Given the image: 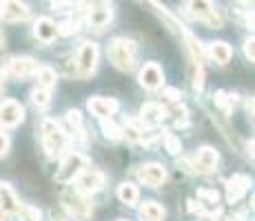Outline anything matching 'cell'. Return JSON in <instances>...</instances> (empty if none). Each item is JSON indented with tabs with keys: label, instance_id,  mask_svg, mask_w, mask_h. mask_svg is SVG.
Here are the masks:
<instances>
[{
	"label": "cell",
	"instance_id": "7402d4cb",
	"mask_svg": "<svg viewBox=\"0 0 255 221\" xmlns=\"http://www.w3.org/2000/svg\"><path fill=\"white\" fill-rule=\"evenodd\" d=\"M118 199L122 201L125 206H135L140 201V190L135 184H129V181H125V184L118 186Z\"/></svg>",
	"mask_w": 255,
	"mask_h": 221
},
{
	"label": "cell",
	"instance_id": "6da1fadb",
	"mask_svg": "<svg viewBox=\"0 0 255 221\" xmlns=\"http://www.w3.org/2000/svg\"><path fill=\"white\" fill-rule=\"evenodd\" d=\"M109 60L118 71H133L135 62H138V44L129 38H114L109 42Z\"/></svg>",
	"mask_w": 255,
	"mask_h": 221
},
{
	"label": "cell",
	"instance_id": "d6986e66",
	"mask_svg": "<svg viewBox=\"0 0 255 221\" xmlns=\"http://www.w3.org/2000/svg\"><path fill=\"white\" fill-rule=\"evenodd\" d=\"M140 117L144 124H160V122L166 117V109L158 102H146L140 109Z\"/></svg>",
	"mask_w": 255,
	"mask_h": 221
},
{
	"label": "cell",
	"instance_id": "8d00e7d4",
	"mask_svg": "<svg viewBox=\"0 0 255 221\" xmlns=\"http://www.w3.org/2000/svg\"><path fill=\"white\" fill-rule=\"evenodd\" d=\"M9 146H11V140H9V135L0 131V155H7L9 153Z\"/></svg>",
	"mask_w": 255,
	"mask_h": 221
},
{
	"label": "cell",
	"instance_id": "30bf717a",
	"mask_svg": "<svg viewBox=\"0 0 255 221\" xmlns=\"http://www.w3.org/2000/svg\"><path fill=\"white\" fill-rule=\"evenodd\" d=\"M138 179L142 181L144 186H151V188H158V186H162L164 184V179H166V170H164V166H160V164H142L140 168H138Z\"/></svg>",
	"mask_w": 255,
	"mask_h": 221
},
{
	"label": "cell",
	"instance_id": "4dcf8cb0",
	"mask_svg": "<svg viewBox=\"0 0 255 221\" xmlns=\"http://www.w3.org/2000/svg\"><path fill=\"white\" fill-rule=\"evenodd\" d=\"M213 100H215V104H218L220 109H224V111H229V109L233 106L231 100H229V93H227V91H215Z\"/></svg>",
	"mask_w": 255,
	"mask_h": 221
},
{
	"label": "cell",
	"instance_id": "bcb514c9",
	"mask_svg": "<svg viewBox=\"0 0 255 221\" xmlns=\"http://www.w3.org/2000/svg\"><path fill=\"white\" fill-rule=\"evenodd\" d=\"M242 2H247V0H242Z\"/></svg>",
	"mask_w": 255,
	"mask_h": 221
},
{
	"label": "cell",
	"instance_id": "8992f818",
	"mask_svg": "<svg viewBox=\"0 0 255 221\" xmlns=\"http://www.w3.org/2000/svg\"><path fill=\"white\" fill-rule=\"evenodd\" d=\"M24 120V106L16 100H4L0 104V126L4 129H16Z\"/></svg>",
	"mask_w": 255,
	"mask_h": 221
},
{
	"label": "cell",
	"instance_id": "9c48e42d",
	"mask_svg": "<svg viewBox=\"0 0 255 221\" xmlns=\"http://www.w3.org/2000/svg\"><path fill=\"white\" fill-rule=\"evenodd\" d=\"M29 7L22 0H2L0 2V16L7 22H22L29 18Z\"/></svg>",
	"mask_w": 255,
	"mask_h": 221
},
{
	"label": "cell",
	"instance_id": "d4e9b609",
	"mask_svg": "<svg viewBox=\"0 0 255 221\" xmlns=\"http://www.w3.org/2000/svg\"><path fill=\"white\" fill-rule=\"evenodd\" d=\"M162 144H164V148L169 150L171 155L182 153V142H180V137H175L171 131H162Z\"/></svg>",
	"mask_w": 255,
	"mask_h": 221
},
{
	"label": "cell",
	"instance_id": "ac0fdd59",
	"mask_svg": "<svg viewBox=\"0 0 255 221\" xmlns=\"http://www.w3.org/2000/svg\"><path fill=\"white\" fill-rule=\"evenodd\" d=\"M111 18H114V11H111L109 7H93L89 13H87V24H89L91 29H105L107 24L111 22Z\"/></svg>",
	"mask_w": 255,
	"mask_h": 221
},
{
	"label": "cell",
	"instance_id": "74e56055",
	"mask_svg": "<svg viewBox=\"0 0 255 221\" xmlns=\"http://www.w3.org/2000/svg\"><path fill=\"white\" fill-rule=\"evenodd\" d=\"M253 38H249L247 42H244V56H247L249 62H255V51H253Z\"/></svg>",
	"mask_w": 255,
	"mask_h": 221
},
{
	"label": "cell",
	"instance_id": "9a60e30c",
	"mask_svg": "<svg viewBox=\"0 0 255 221\" xmlns=\"http://www.w3.org/2000/svg\"><path fill=\"white\" fill-rule=\"evenodd\" d=\"M22 208L20 199L16 197V193H13V188L9 184H4V181H0V210H2L4 215H18Z\"/></svg>",
	"mask_w": 255,
	"mask_h": 221
},
{
	"label": "cell",
	"instance_id": "b9f144b4",
	"mask_svg": "<svg viewBox=\"0 0 255 221\" xmlns=\"http://www.w3.org/2000/svg\"><path fill=\"white\" fill-rule=\"evenodd\" d=\"M0 221H4V213H2V210H0Z\"/></svg>",
	"mask_w": 255,
	"mask_h": 221
},
{
	"label": "cell",
	"instance_id": "60d3db41",
	"mask_svg": "<svg viewBox=\"0 0 255 221\" xmlns=\"http://www.w3.org/2000/svg\"><path fill=\"white\" fill-rule=\"evenodd\" d=\"M4 47V36H2V31H0V49Z\"/></svg>",
	"mask_w": 255,
	"mask_h": 221
},
{
	"label": "cell",
	"instance_id": "5b68a950",
	"mask_svg": "<svg viewBox=\"0 0 255 221\" xmlns=\"http://www.w3.org/2000/svg\"><path fill=\"white\" fill-rule=\"evenodd\" d=\"M87 166H89V159H87L82 153H69L65 157V161H62L56 179L58 181H73L78 175L82 173V170L87 168Z\"/></svg>",
	"mask_w": 255,
	"mask_h": 221
},
{
	"label": "cell",
	"instance_id": "3957f363",
	"mask_svg": "<svg viewBox=\"0 0 255 221\" xmlns=\"http://www.w3.org/2000/svg\"><path fill=\"white\" fill-rule=\"evenodd\" d=\"M98 58H100V49H98V44L91 42V40H85L80 47H78L71 73L76 77H89L91 73L98 69Z\"/></svg>",
	"mask_w": 255,
	"mask_h": 221
},
{
	"label": "cell",
	"instance_id": "4fadbf2b",
	"mask_svg": "<svg viewBox=\"0 0 255 221\" xmlns=\"http://www.w3.org/2000/svg\"><path fill=\"white\" fill-rule=\"evenodd\" d=\"M38 71V62L29 56H16L9 60V73L13 77H31Z\"/></svg>",
	"mask_w": 255,
	"mask_h": 221
},
{
	"label": "cell",
	"instance_id": "484cf974",
	"mask_svg": "<svg viewBox=\"0 0 255 221\" xmlns=\"http://www.w3.org/2000/svg\"><path fill=\"white\" fill-rule=\"evenodd\" d=\"M142 135H144V129H140L135 122H129V124L122 129V137H125L127 142H131V144H140Z\"/></svg>",
	"mask_w": 255,
	"mask_h": 221
},
{
	"label": "cell",
	"instance_id": "7c38bea8",
	"mask_svg": "<svg viewBox=\"0 0 255 221\" xmlns=\"http://www.w3.org/2000/svg\"><path fill=\"white\" fill-rule=\"evenodd\" d=\"M33 38L42 44H51L58 38V24L47 16L38 18V20L33 22Z\"/></svg>",
	"mask_w": 255,
	"mask_h": 221
},
{
	"label": "cell",
	"instance_id": "7bdbcfd3",
	"mask_svg": "<svg viewBox=\"0 0 255 221\" xmlns=\"http://www.w3.org/2000/svg\"><path fill=\"white\" fill-rule=\"evenodd\" d=\"M229 221H242V217H235V219H229Z\"/></svg>",
	"mask_w": 255,
	"mask_h": 221
},
{
	"label": "cell",
	"instance_id": "ffe728a7",
	"mask_svg": "<svg viewBox=\"0 0 255 221\" xmlns=\"http://www.w3.org/2000/svg\"><path fill=\"white\" fill-rule=\"evenodd\" d=\"M186 9H189L191 18L204 20V18L215 9V4H213V0H186Z\"/></svg>",
	"mask_w": 255,
	"mask_h": 221
},
{
	"label": "cell",
	"instance_id": "f35d334b",
	"mask_svg": "<svg viewBox=\"0 0 255 221\" xmlns=\"http://www.w3.org/2000/svg\"><path fill=\"white\" fill-rule=\"evenodd\" d=\"M186 204H189V213L200 215V217H204V215H207V210H204V206H202V204H195L193 199H191V201H186Z\"/></svg>",
	"mask_w": 255,
	"mask_h": 221
},
{
	"label": "cell",
	"instance_id": "603a6c76",
	"mask_svg": "<svg viewBox=\"0 0 255 221\" xmlns=\"http://www.w3.org/2000/svg\"><path fill=\"white\" fill-rule=\"evenodd\" d=\"M36 75H38V86H42V88H51L58 82V73L51 67H38Z\"/></svg>",
	"mask_w": 255,
	"mask_h": 221
},
{
	"label": "cell",
	"instance_id": "44dd1931",
	"mask_svg": "<svg viewBox=\"0 0 255 221\" xmlns=\"http://www.w3.org/2000/svg\"><path fill=\"white\" fill-rule=\"evenodd\" d=\"M164 215L166 210L158 201H144L140 206V219L142 221H164Z\"/></svg>",
	"mask_w": 255,
	"mask_h": 221
},
{
	"label": "cell",
	"instance_id": "1f68e13d",
	"mask_svg": "<svg viewBox=\"0 0 255 221\" xmlns=\"http://www.w3.org/2000/svg\"><path fill=\"white\" fill-rule=\"evenodd\" d=\"M162 95L166 97V102H173V104H180V102H182V91H180V88L166 86L162 91Z\"/></svg>",
	"mask_w": 255,
	"mask_h": 221
},
{
	"label": "cell",
	"instance_id": "ba28073f",
	"mask_svg": "<svg viewBox=\"0 0 255 221\" xmlns=\"http://www.w3.org/2000/svg\"><path fill=\"white\" fill-rule=\"evenodd\" d=\"M138 80H140V86H144L146 91H158L164 82V73L158 62H146V65L140 69Z\"/></svg>",
	"mask_w": 255,
	"mask_h": 221
},
{
	"label": "cell",
	"instance_id": "5bb4252c",
	"mask_svg": "<svg viewBox=\"0 0 255 221\" xmlns=\"http://www.w3.org/2000/svg\"><path fill=\"white\" fill-rule=\"evenodd\" d=\"M249 186H251V177L233 175L231 179L227 181V199H229V204H238V201L249 193Z\"/></svg>",
	"mask_w": 255,
	"mask_h": 221
},
{
	"label": "cell",
	"instance_id": "f546056e",
	"mask_svg": "<svg viewBox=\"0 0 255 221\" xmlns=\"http://www.w3.org/2000/svg\"><path fill=\"white\" fill-rule=\"evenodd\" d=\"M198 199L202 201V204H218L220 195H218V190H207V188H200V190H198Z\"/></svg>",
	"mask_w": 255,
	"mask_h": 221
},
{
	"label": "cell",
	"instance_id": "d590c367",
	"mask_svg": "<svg viewBox=\"0 0 255 221\" xmlns=\"http://www.w3.org/2000/svg\"><path fill=\"white\" fill-rule=\"evenodd\" d=\"M93 7H96V0H78V2L73 4V9H76L78 13H89Z\"/></svg>",
	"mask_w": 255,
	"mask_h": 221
},
{
	"label": "cell",
	"instance_id": "2e32d148",
	"mask_svg": "<svg viewBox=\"0 0 255 221\" xmlns=\"http://www.w3.org/2000/svg\"><path fill=\"white\" fill-rule=\"evenodd\" d=\"M215 164H218V150L211 148V146L198 148V153H195V166H193L198 173H213Z\"/></svg>",
	"mask_w": 255,
	"mask_h": 221
},
{
	"label": "cell",
	"instance_id": "ab89813d",
	"mask_svg": "<svg viewBox=\"0 0 255 221\" xmlns=\"http://www.w3.org/2000/svg\"><path fill=\"white\" fill-rule=\"evenodd\" d=\"M2 84H4V71L0 69V91H2Z\"/></svg>",
	"mask_w": 255,
	"mask_h": 221
},
{
	"label": "cell",
	"instance_id": "f1b7e54d",
	"mask_svg": "<svg viewBox=\"0 0 255 221\" xmlns=\"http://www.w3.org/2000/svg\"><path fill=\"white\" fill-rule=\"evenodd\" d=\"M67 124H69V129H71V131L82 129V113L78 111V109L67 111Z\"/></svg>",
	"mask_w": 255,
	"mask_h": 221
},
{
	"label": "cell",
	"instance_id": "cb8c5ba5",
	"mask_svg": "<svg viewBox=\"0 0 255 221\" xmlns=\"http://www.w3.org/2000/svg\"><path fill=\"white\" fill-rule=\"evenodd\" d=\"M31 102H33V106H36V109L45 111L47 106L51 104V93H49V88H42V86L33 88V91H31Z\"/></svg>",
	"mask_w": 255,
	"mask_h": 221
},
{
	"label": "cell",
	"instance_id": "52a82bcc",
	"mask_svg": "<svg viewBox=\"0 0 255 221\" xmlns=\"http://www.w3.org/2000/svg\"><path fill=\"white\" fill-rule=\"evenodd\" d=\"M107 177L100 170H82L80 175L76 177V188L80 190L82 195H93L98 190L105 188Z\"/></svg>",
	"mask_w": 255,
	"mask_h": 221
},
{
	"label": "cell",
	"instance_id": "7a4b0ae2",
	"mask_svg": "<svg viewBox=\"0 0 255 221\" xmlns=\"http://www.w3.org/2000/svg\"><path fill=\"white\" fill-rule=\"evenodd\" d=\"M40 131H42V144H45L49 157H58L67 148V133L62 131V126L53 117H45L40 122Z\"/></svg>",
	"mask_w": 255,
	"mask_h": 221
},
{
	"label": "cell",
	"instance_id": "8fae6325",
	"mask_svg": "<svg viewBox=\"0 0 255 221\" xmlns=\"http://www.w3.org/2000/svg\"><path fill=\"white\" fill-rule=\"evenodd\" d=\"M87 109L91 111V115L100 117V120H107V117H111V115H116L118 113L120 102L114 100V97H89Z\"/></svg>",
	"mask_w": 255,
	"mask_h": 221
},
{
	"label": "cell",
	"instance_id": "f6af8a7d",
	"mask_svg": "<svg viewBox=\"0 0 255 221\" xmlns=\"http://www.w3.org/2000/svg\"><path fill=\"white\" fill-rule=\"evenodd\" d=\"M105 2H109V0H105Z\"/></svg>",
	"mask_w": 255,
	"mask_h": 221
},
{
	"label": "cell",
	"instance_id": "e575fe53",
	"mask_svg": "<svg viewBox=\"0 0 255 221\" xmlns=\"http://www.w3.org/2000/svg\"><path fill=\"white\" fill-rule=\"evenodd\" d=\"M51 7L56 9V11H73V0H51Z\"/></svg>",
	"mask_w": 255,
	"mask_h": 221
},
{
	"label": "cell",
	"instance_id": "836d02e7",
	"mask_svg": "<svg viewBox=\"0 0 255 221\" xmlns=\"http://www.w3.org/2000/svg\"><path fill=\"white\" fill-rule=\"evenodd\" d=\"M73 36V33H78V22H71V20H67V22H60L58 24V36Z\"/></svg>",
	"mask_w": 255,
	"mask_h": 221
},
{
	"label": "cell",
	"instance_id": "e0dca14e",
	"mask_svg": "<svg viewBox=\"0 0 255 221\" xmlns=\"http://www.w3.org/2000/svg\"><path fill=\"white\" fill-rule=\"evenodd\" d=\"M207 56L218 65H229V60L233 58V49L224 40H215L207 47Z\"/></svg>",
	"mask_w": 255,
	"mask_h": 221
},
{
	"label": "cell",
	"instance_id": "277c9868",
	"mask_svg": "<svg viewBox=\"0 0 255 221\" xmlns=\"http://www.w3.org/2000/svg\"><path fill=\"white\" fill-rule=\"evenodd\" d=\"M60 201H62V206H65V210L76 221H87L91 217V213H93L87 195H82L76 186H67V188L62 190V195H60Z\"/></svg>",
	"mask_w": 255,
	"mask_h": 221
},
{
	"label": "cell",
	"instance_id": "4316f807",
	"mask_svg": "<svg viewBox=\"0 0 255 221\" xmlns=\"http://www.w3.org/2000/svg\"><path fill=\"white\" fill-rule=\"evenodd\" d=\"M102 133H105V137H107V140H111V142L122 140V129H120L118 124H114V122H111V117L102 120Z\"/></svg>",
	"mask_w": 255,
	"mask_h": 221
},
{
	"label": "cell",
	"instance_id": "83f0119b",
	"mask_svg": "<svg viewBox=\"0 0 255 221\" xmlns=\"http://www.w3.org/2000/svg\"><path fill=\"white\" fill-rule=\"evenodd\" d=\"M18 215H20V221H40L42 219V213L36 206H22Z\"/></svg>",
	"mask_w": 255,
	"mask_h": 221
},
{
	"label": "cell",
	"instance_id": "ee69618b",
	"mask_svg": "<svg viewBox=\"0 0 255 221\" xmlns=\"http://www.w3.org/2000/svg\"><path fill=\"white\" fill-rule=\"evenodd\" d=\"M118 221H129V219H118Z\"/></svg>",
	"mask_w": 255,
	"mask_h": 221
},
{
	"label": "cell",
	"instance_id": "d6a6232c",
	"mask_svg": "<svg viewBox=\"0 0 255 221\" xmlns=\"http://www.w3.org/2000/svg\"><path fill=\"white\" fill-rule=\"evenodd\" d=\"M204 22H207L211 29H220V27L224 24V20H222V13H220L218 9H213V11H211L207 18H204Z\"/></svg>",
	"mask_w": 255,
	"mask_h": 221
}]
</instances>
